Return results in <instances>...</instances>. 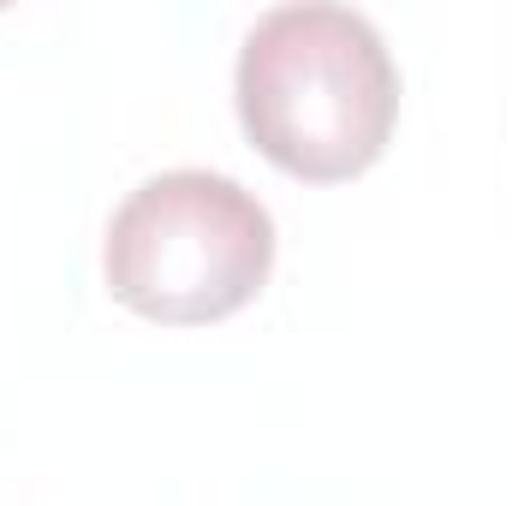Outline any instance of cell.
<instances>
[{"instance_id":"cell-1","label":"cell","mask_w":512,"mask_h":506,"mask_svg":"<svg viewBox=\"0 0 512 506\" xmlns=\"http://www.w3.org/2000/svg\"><path fill=\"white\" fill-rule=\"evenodd\" d=\"M233 96L251 143L274 167L334 185L382 161L399 114V66L358 6L292 0L251 24Z\"/></svg>"},{"instance_id":"cell-2","label":"cell","mask_w":512,"mask_h":506,"mask_svg":"<svg viewBox=\"0 0 512 506\" xmlns=\"http://www.w3.org/2000/svg\"><path fill=\"white\" fill-rule=\"evenodd\" d=\"M274 268V221L227 173L167 167L143 179L108 221V292L167 328L245 310Z\"/></svg>"}]
</instances>
